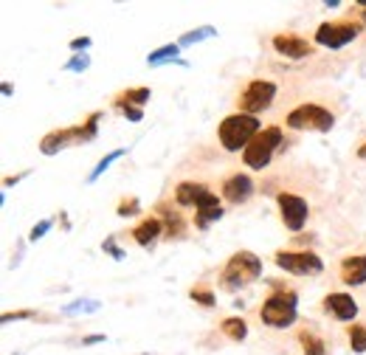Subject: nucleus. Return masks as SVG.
Returning a JSON list of instances; mask_svg holds the SVG:
<instances>
[{
  "mask_svg": "<svg viewBox=\"0 0 366 355\" xmlns=\"http://www.w3.org/2000/svg\"><path fill=\"white\" fill-rule=\"evenodd\" d=\"M220 144H223L229 153H237L240 147L245 150L251 141L259 135V121L257 116H248V113H234L229 119H223L220 124Z\"/></svg>",
  "mask_w": 366,
  "mask_h": 355,
  "instance_id": "obj_1",
  "label": "nucleus"
},
{
  "mask_svg": "<svg viewBox=\"0 0 366 355\" xmlns=\"http://www.w3.org/2000/svg\"><path fill=\"white\" fill-rule=\"evenodd\" d=\"M296 313H299V296L293 294V291L273 294V296L262 305V310H259L262 322H265L268 327H276V330L290 327L293 322H296Z\"/></svg>",
  "mask_w": 366,
  "mask_h": 355,
  "instance_id": "obj_2",
  "label": "nucleus"
},
{
  "mask_svg": "<svg viewBox=\"0 0 366 355\" xmlns=\"http://www.w3.org/2000/svg\"><path fill=\"white\" fill-rule=\"evenodd\" d=\"M282 144V130L279 127H265L259 130V135L251 141V144L243 150V161L251 169H265L276 153V147Z\"/></svg>",
  "mask_w": 366,
  "mask_h": 355,
  "instance_id": "obj_3",
  "label": "nucleus"
},
{
  "mask_svg": "<svg viewBox=\"0 0 366 355\" xmlns=\"http://www.w3.org/2000/svg\"><path fill=\"white\" fill-rule=\"evenodd\" d=\"M284 124L290 130H316V133H327L333 130L335 124V116L321 107V105H299V107H293L284 119Z\"/></svg>",
  "mask_w": 366,
  "mask_h": 355,
  "instance_id": "obj_4",
  "label": "nucleus"
},
{
  "mask_svg": "<svg viewBox=\"0 0 366 355\" xmlns=\"http://www.w3.org/2000/svg\"><path fill=\"white\" fill-rule=\"evenodd\" d=\"M259 273H262L259 257L251 254V251H240V254H234V257L229 259V265H226V271H223V285H226L229 291H234L237 285H243V282H248V279H257Z\"/></svg>",
  "mask_w": 366,
  "mask_h": 355,
  "instance_id": "obj_5",
  "label": "nucleus"
},
{
  "mask_svg": "<svg viewBox=\"0 0 366 355\" xmlns=\"http://www.w3.org/2000/svg\"><path fill=\"white\" fill-rule=\"evenodd\" d=\"M273 99H276V85L268 80H254L240 96V113L257 116V113L268 110L273 105Z\"/></svg>",
  "mask_w": 366,
  "mask_h": 355,
  "instance_id": "obj_6",
  "label": "nucleus"
},
{
  "mask_svg": "<svg viewBox=\"0 0 366 355\" xmlns=\"http://www.w3.org/2000/svg\"><path fill=\"white\" fill-rule=\"evenodd\" d=\"M273 259L279 268H284L290 273H299V276H316L324 271L321 257L313 251H279Z\"/></svg>",
  "mask_w": 366,
  "mask_h": 355,
  "instance_id": "obj_7",
  "label": "nucleus"
},
{
  "mask_svg": "<svg viewBox=\"0 0 366 355\" xmlns=\"http://www.w3.org/2000/svg\"><path fill=\"white\" fill-rule=\"evenodd\" d=\"M279 215H282V223L290 229V232H302L305 223H307V200L299 197V195H290V192H282L279 195Z\"/></svg>",
  "mask_w": 366,
  "mask_h": 355,
  "instance_id": "obj_8",
  "label": "nucleus"
},
{
  "mask_svg": "<svg viewBox=\"0 0 366 355\" xmlns=\"http://www.w3.org/2000/svg\"><path fill=\"white\" fill-rule=\"evenodd\" d=\"M360 34L358 23H321L316 31V43L324 48H344Z\"/></svg>",
  "mask_w": 366,
  "mask_h": 355,
  "instance_id": "obj_9",
  "label": "nucleus"
},
{
  "mask_svg": "<svg viewBox=\"0 0 366 355\" xmlns=\"http://www.w3.org/2000/svg\"><path fill=\"white\" fill-rule=\"evenodd\" d=\"M273 48L287 59H305V56L313 54V45L305 37H296V34H276Z\"/></svg>",
  "mask_w": 366,
  "mask_h": 355,
  "instance_id": "obj_10",
  "label": "nucleus"
},
{
  "mask_svg": "<svg viewBox=\"0 0 366 355\" xmlns=\"http://www.w3.org/2000/svg\"><path fill=\"white\" fill-rule=\"evenodd\" d=\"M254 195V181L248 178V175H231L226 183H223V197L229 200V203H234V206H240V203H245L248 197Z\"/></svg>",
  "mask_w": 366,
  "mask_h": 355,
  "instance_id": "obj_11",
  "label": "nucleus"
},
{
  "mask_svg": "<svg viewBox=\"0 0 366 355\" xmlns=\"http://www.w3.org/2000/svg\"><path fill=\"white\" fill-rule=\"evenodd\" d=\"M324 310L333 313L338 322H352L358 316V305H355V299L349 294H330L324 299Z\"/></svg>",
  "mask_w": 366,
  "mask_h": 355,
  "instance_id": "obj_12",
  "label": "nucleus"
},
{
  "mask_svg": "<svg viewBox=\"0 0 366 355\" xmlns=\"http://www.w3.org/2000/svg\"><path fill=\"white\" fill-rule=\"evenodd\" d=\"M195 211H197V226L203 229V226H208L211 220H220L223 218V206H220V200H217V195L214 192H203V197L197 200V206H195Z\"/></svg>",
  "mask_w": 366,
  "mask_h": 355,
  "instance_id": "obj_13",
  "label": "nucleus"
},
{
  "mask_svg": "<svg viewBox=\"0 0 366 355\" xmlns=\"http://www.w3.org/2000/svg\"><path fill=\"white\" fill-rule=\"evenodd\" d=\"M341 282H346V285H363L366 282V254H355L341 262Z\"/></svg>",
  "mask_w": 366,
  "mask_h": 355,
  "instance_id": "obj_14",
  "label": "nucleus"
},
{
  "mask_svg": "<svg viewBox=\"0 0 366 355\" xmlns=\"http://www.w3.org/2000/svg\"><path fill=\"white\" fill-rule=\"evenodd\" d=\"M161 232H164V223H161L158 218H150V220H144L141 226L132 229V237H135L138 246H153Z\"/></svg>",
  "mask_w": 366,
  "mask_h": 355,
  "instance_id": "obj_15",
  "label": "nucleus"
},
{
  "mask_svg": "<svg viewBox=\"0 0 366 355\" xmlns=\"http://www.w3.org/2000/svg\"><path fill=\"white\" fill-rule=\"evenodd\" d=\"M206 189H208V186H203V183L183 181V183L175 189V200H178V206H197V200L203 197Z\"/></svg>",
  "mask_w": 366,
  "mask_h": 355,
  "instance_id": "obj_16",
  "label": "nucleus"
},
{
  "mask_svg": "<svg viewBox=\"0 0 366 355\" xmlns=\"http://www.w3.org/2000/svg\"><path fill=\"white\" fill-rule=\"evenodd\" d=\"M146 102H150V88H135V91H127V93H121V96L116 99L119 107H124V105L141 107V105H146Z\"/></svg>",
  "mask_w": 366,
  "mask_h": 355,
  "instance_id": "obj_17",
  "label": "nucleus"
},
{
  "mask_svg": "<svg viewBox=\"0 0 366 355\" xmlns=\"http://www.w3.org/2000/svg\"><path fill=\"white\" fill-rule=\"evenodd\" d=\"M223 333H226L231 341H243V338L248 335V324H245V319L231 316V319H226V322H223Z\"/></svg>",
  "mask_w": 366,
  "mask_h": 355,
  "instance_id": "obj_18",
  "label": "nucleus"
},
{
  "mask_svg": "<svg viewBox=\"0 0 366 355\" xmlns=\"http://www.w3.org/2000/svg\"><path fill=\"white\" fill-rule=\"evenodd\" d=\"M299 338H302V344H305V355H327L324 341H321L319 335H313V333H307V330H305Z\"/></svg>",
  "mask_w": 366,
  "mask_h": 355,
  "instance_id": "obj_19",
  "label": "nucleus"
},
{
  "mask_svg": "<svg viewBox=\"0 0 366 355\" xmlns=\"http://www.w3.org/2000/svg\"><path fill=\"white\" fill-rule=\"evenodd\" d=\"M178 51H181V45L178 43H172V45H164V48H158L155 54H150V65H161V62H167V59H175L178 56Z\"/></svg>",
  "mask_w": 366,
  "mask_h": 355,
  "instance_id": "obj_20",
  "label": "nucleus"
},
{
  "mask_svg": "<svg viewBox=\"0 0 366 355\" xmlns=\"http://www.w3.org/2000/svg\"><path fill=\"white\" fill-rule=\"evenodd\" d=\"M349 344L355 352H366V327L363 324H352L349 327Z\"/></svg>",
  "mask_w": 366,
  "mask_h": 355,
  "instance_id": "obj_21",
  "label": "nucleus"
},
{
  "mask_svg": "<svg viewBox=\"0 0 366 355\" xmlns=\"http://www.w3.org/2000/svg\"><path fill=\"white\" fill-rule=\"evenodd\" d=\"M164 220H167V237H178L183 232V220H181L178 211H167L164 209Z\"/></svg>",
  "mask_w": 366,
  "mask_h": 355,
  "instance_id": "obj_22",
  "label": "nucleus"
},
{
  "mask_svg": "<svg viewBox=\"0 0 366 355\" xmlns=\"http://www.w3.org/2000/svg\"><path fill=\"white\" fill-rule=\"evenodd\" d=\"M214 34H217V31H214L211 26H203V29H197V31H192V34H183L178 45H181V48H183V45H195V43H200V40H206V37H214Z\"/></svg>",
  "mask_w": 366,
  "mask_h": 355,
  "instance_id": "obj_23",
  "label": "nucleus"
},
{
  "mask_svg": "<svg viewBox=\"0 0 366 355\" xmlns=\"http://www.w3.org/2000/svg\"><path fill=\"white\" fill-rule=\"evenodd\" d=\"M121 156H124V150H116V153H110L107 158H102V161H99V167H96V169L91 172V181H96V178H99V175H102V172H105V169H107V167H110L113 161H119Z\"/></svg>",
  "mask_w": 366,
  "mask_h": 355,
  "instance_id": "obj_24",
  "label": "nucleus"
},
{
  "mask_svg": "<svg viewBox=\"0 0 366 355\" xmlns=\"http://www.w3.org/2000/svg\"><path fill=\"white\" fill-rule=\"evenodd\" d=\"M192 299L200 302L203 308H211V305H214V294H211L208 288H192Z\"/></svg>",
  "mask_w": 366,
  "mask_h": 355,
  "instance_id": "obj_25",
  "label": "nucleus"
},
{
  "mask_svg": "<svg viewBox=\"0 0 366 355\" xmlns=\"http://www.w3.org/2000/svg\"><path fill=\"white\" fill-rule=\"evenodd\" d=\"M119 215H121V218L138 215V200H135V197H130V200H121V203H119Z\"/></svg>",
  "mask_w": 366,
  "mask_h": 355,
  "instance_id": "obj_26",
  "label": "nucleus"
},
{
  "mask_svg": "<svg viewBox=\"0 0 366 355\" xmlns=\"http://www.w3.org/2000/svg\"><path fill=\"white\" fill-rule=\"evenodd\" d=\"M48 229H51V220H43L40 226H34V229H31V240H40V237H43Z\"/></svg>",
  "mask_w": 366,
  "mask_h": 355,
  "instance_id": "obj_27",
  "label": "nucleus"
},
{
  "mask_svg": "<svg viewBox=\"0 0 366 355\" xmlns=\"http://www.w3.org/2000/svg\"><path fill=\"white\" fill-rule=\"evenodd\" d=\"M68 68H70V70H85V68H88V56H77V59H70V62H68Z\"/></svg>",
  "mask_w": 366,
  "mask_h": 355,
  "instance_id": "obj_28",
  "label": "nucleus"
},
{
  "mask_svg": "<svg viewBox=\"0 0 366 355\" xmlns=\"http://www.w3.org/2000/svg\"><path fill=\"white\" fill-rule=\"evenodd\" d=\"M121 110L127 113V119H132V121H141V107H132V105H124Z\"/></svg>",
  "mask_w": 366,
  "mask_h": 355,
  "instance_id": "obj_29",
  "label": "nucleus"
},
{
  "mask_svg": "<svg viewBox=\"0 0 366 355\" xmlns=\"http://www.w3.org/2000/svg\"><path fill=\"white\" fill-rule=\"evenodd\" d=\"M88 45H91V40H88V37H77V40L70 43V48H73V51H82V48H88Z\"/></svg>",
  "mask_w": 366,
  "mask_h": 355,
  "instance_id": "obj_30",
  "label": "nucleus"
},
{
  "mask_svg": "<svg viewBox=\"0 0 366 355\" xmlns=\"http://www.w3.org/2000/svg\"><path fill=\"white\" fill-rule=\"evenodd\" d=\"M31 316H34L31 310H20V313H15V316H12V313H6V316H3V322H12V319H31Z\"/></svg>",
  "mask_w": 366,
  "mask_h": 355,
  "instance_id": "obj_31",
  "label": "nucleus"
},
{
  "mask_svg": "<svg viewBox=\"0 0 366 355\" xmlns=\"http://www.w3.org/2000/svg\"><path fill=\"white\" fill-rule=\"evenodd\" d=\"M96 341H105V335H88L85 344H96Z\"/></svg>",
  "mask_w": 366,
  "mask_h": 355,
  "instance_id": "obj_32",
  "label": "nucleus"
},
{
  "mask_svg": "<svg viewBox=\"0 0 366 355\" xmlns=\"http://www.w3.org/2000/svg\"><path fill=\"white\" fill-rule=\"evenodd\" d=\"M358 156H360V158H366V147H360V150H358Z\"/></svg>",
  "mask_w": 366,
  "mask_h": 355,
  "instance_id": "obj_33",
  "label": "nucleus"
},
{
  "mask_svg": "<svg viewBox=\"0 0 366 355\" xmlns=\"http://www.w3.org/2000/svg\"><path fill=\"white\" fill-rule=\"evenodd\" d=\"M363 23H366V9H363Z\"/></svg>",
  "mask_w": 366,
  "mask_h": 355,
  "instance_id": "obj_34",
  "label": "nucleus"
}]
</instances>
